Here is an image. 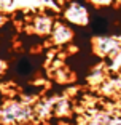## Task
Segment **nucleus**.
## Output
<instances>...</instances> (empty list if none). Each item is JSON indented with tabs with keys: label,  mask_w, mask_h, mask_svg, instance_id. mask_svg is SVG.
Listing matches in <instances>:
<instances>
[{
	"label": "nucleus",
	"mask_w": 121,
	"mask_h": 125,
	"mask_svg": "<svg viewBox=\"0 0 121 125\" xmlns=\"http://www.w3.org/2000/svg\"><path fill=\"white\" fill-rule=\"evenodd\" d=\"M5 67H7V66H5V62H3V61H0V74L5 71Z\"/></svg>",
	"instance_id": "obj_8"
},
{
	"label": "nucleus",
	"mask_w": 121,
	"mask_h": 125,
	"mask_svg": "<svg viewBox=\"0 0 121 125\" xmlns=\"http://www.w3.org/2000/svg\"><path fill=\"white\" fill-rule=\"evenodd\" d=\"M51 37H53V42H54V43L64 45V43L72 40L73 34H72L70 27H67L65 24H54V26H53V31H51Z\"/></svg>",
	"instance_id": "obj_3"
},
{
	"label": "nucleus",
	"mask_w": 121,
	"mask_h": 125,
	"mask_svg": "<svg viewBox=\"0 0 121 125\" xmlns=\"http://www.w3.org/2000/svg\"><path fill=\"white\" fill-rule=\"evenodd\" d=\"M32 71H33V62L29 58H21L16 64V74L21 77H27Z\"/></svg>",
	"instance_id": "obj_6"
},
{
	"label": "nucleus",
	"mask_w": 121,
	"mask_h": 125,
	"mask_svg": "<svg viewBox=\"0 0 121 125\" xmlns=\"http://www.w3.org/2000/svg\"><path fill=\"white\" fill-rule=\"evenodd\" d=\"M53 26H54V21H53L51 16H48V15H38L37 18L33 19V31L38 35H48V34H51Z\"/></svg>",
	"instance_id": "obj_4"
},
{
	"label": "nucleus",
	"mask_w": 121,
	"mask_h": 125,
	"mask_svg": "<svg viewBox=\"0 0 121 125\" xmlns=\"http://www.w3.org/2000/svg\"><path fill=\"white\" fill-rule=\"evenodd\" d=\"M115 125H121V122H118V124H115Z\"/></svg>",
	"instance_id": "obj_10"
},
{
	"label": "nucleus",
	"mask_w": 121,
	"mask_h": 125,
	"mask_svg": "<svg viewBox=\"0 0 121 125\" xmlns=\"http://www.w3.org/2000/svg\"><path fill=\"white\" fill-rule=\"evenodd\" d=\"M2 24H3V16L0 15V26H2Z\"/></svg>",
	"instance_id": "obj_9"
},
{
	"label": "nucleus",
	"mask_w": 121,
	"mask_h": 125,
	"mask_svg": "<svg viewBox=\"0 0 121 125\" xmlns=\"http://www.w3.org/2000/svg\"><path fill=\"white\" fill-rule=\"evenodd\" d=\"M118 42L115 40L113 37H99L96 39V50L97 53H102V55H107V53H113L118 50Z\"/></svg>",
	"instance_id": "obj_5"
},
{
	"label": "nucleus",
	"mask_w": 121,
	"mask_h": 125,
	"mask_svg": "<svg viewBox=\"0 0 121 125\" xmlns=\"http://www.w3.org/2000/svg\"><path fill=\"white\" fill-rule=\"evenodd\" d=\"M91 2L96 5H107V3H112L113 0H91Z\"/></svg>",
	"instance_id": "obj_7"
},
{
	"label": "nucleus",
	"mask_w": 121,
	"mask_h": 125,
	"mask_svg": "<svg viewBox=\"0 0 121 125\" xmlns=\"http://www.w3.org/2000/svg\"><path fill=\"white\" fill-rule=\"evenodd\" d=\"M64 16L72 24H78V26L88 24V11L80 3H70L64 11Z\"/></svg>",
	"instance_id": "obj_2"
},
{
	"label": "nucleus",
	"mask_w": 121,
	"mask_h": 125,
	"mask_svg": "<svg viewBox=\"0 0 121 125\" xmlns=\"http://www.w3.org/2000/svg\"><path fill=\"white\" fill-rule=\"evenodd\" d=\"M33 112L27 104L11 101L7 103L2 111H0V122L5 125H16V124H24L29 119H32Z\"/></svg>",
	"instance_id": "obj_1"
}]
</instances>
